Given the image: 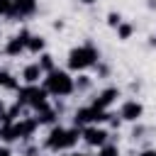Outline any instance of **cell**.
Instances as JSON below:
<instances>
[{
    "instance_id": "cell-11",
    "label": "cell",
    "mask_w": 156,
    "mask_h": 156,
    "mask_svg": "<svg viewBox=\"0 0 156 156\" xmlns=\"http://www.w3.org/2000/svg\"><path fill=\"white\" fill-rule=\"evenodd\" d=\"M110 24H112V27H115V24H119V15H115V12H112V15H110Z\"/></svg>"
},
{
    "instance_id": "cell-5",
    "label": "cell",
    "mask_w": 156,
    "mask_h": 156,
    "mask_svg": "<svg viewBox=\"0 0 156 156\" xmlns=\"http://www.w3.org/2000/svg\"><path fill=\"white\" fill-rule=\"evenodd\" d=\"M22 46H24V37L20 39H15V41H10V46H7V54H17V51H22Z\"/></svg>"
},
{
    "instance_id": "cell-14",
    "label": "cell",
    "mask_w": 156,
    "mask_h": 156,
    "mask_svg": "<svg viewBox=\"0 0 156 156\" xmlns=\"http://www.w3.org/2000/svg\"><path fill=\"white\" fill-rule=\"evenodd\" d=\"M83 2H93V0H83Z\"/></svg>"
},
{
    "instance_id": "cell-3",
    "label": "cell",
    "mask_w": 156,
    "mask_h": 156,
    "mask_svg": "<svg viewBox=\"0 0 156 156\" xmlns=\"http://www.w3.org/2000/svg\"><path fill=\"white\" fill-rule=\"evenodd\" d=\"M122 115H124V117H127V119H136V117H139V115H141V105H139V102H134V100H132V102H127V105H124V107H122Z\"/></svg>"
},
{
    "instance_id": "cell-8",
    "label": "cell",
    "mask_w": 156,
    "mask_h": 156,
    "mask_svg": "<svg viewBox=\"0 0 156 156\" xmlns=\"http://www.w3.org/2000/svg\"><path fill=\"white\" fill-rule=\"evenodd\" d=\"M41 46H44V41H41V39H37V37L29 41V49H32V51H37V49H41Z\"/></svg>"
},
{
    "instance_id": "cell-2",
    "label": "cell",
    "mask_w": 156,
    "mask_h": 156,
    "mask_svg": "<svg viewBox=\"0 0 156 156\" xmlns=\"http://www.w3.org/2000/svg\"><path fill=\"white\" fill-rule=\"evenodd\" d=\"M49 88H51L54 93H68V90H71V80H68L63 73H54L51 80H49Z\"/></svg>"
},
{
    "instance_id": "cell-4",
    "label": "cell",
    "mask_w": 156,
    "mask_h": 156,
    "mask_svg": "<svg viewBox=\"0 0 156 156\" xmlns=\"http://www.w3.org/2000/svg\"><path fill=\"white\" fill-rule=\"evenodd\" d=\"M85 139L90 144H102L105 141V132H100V129H85Z\"/></svg>"
},
{
    "instance_id": "cell-10",
    "label": "cell",
    "mask_w": 156,
    "mask_h": 156,
    "mask_svg": "<svg viewBox=\"0 0 156 156\" xmlns=\"http://www.w3.org/2000/svg\"><path fill=\"white\" fill-rule=\"evenodd\" d=\"M10 10V0H0V12H7Z\"/></svg>"
},
{
    "instance_id": "cell-6",
    "label": "cell",
    "mask_w": 156,
    "mask_h": 156,
    "mask_svg": "<svg viewBox=\"0 0 156 156\" xmlns=\"http://www.w3.org/2000/svg\"><path fill=\"white\" fill-rule=\"evenodd\" d=\"M37 76H39V66H29V68L24 71V78H27V80H34Z\"/></svg>"
},
{
    "instance_id": "cell-9",
    "label": "cell",
    "mask_w": 156,
    "mask_h": 156,
    "mask_svg": "<svg viewBox=\"0 0 156 156\" xmlns=\"http://www.w3.org/2000/svg\"><path fill=\"white\" fill-rule=\"evenodd\" d=\"M115 154H117V149H115V146H105L100 156H115Z\"/></svg>"
},
{
    "instance_id": "cell-12",
    "label": "cell",
    "mask_w": 156,
    "mask_h": 156,
    "mask_svg": "<svg viewBox=\"0 0 156 156\" xmlns=\"http://www.w3.org/2000/svg\"><path fill=\"white\" fill-rule=\"evenodd\" d=\"M129 32H132L129 27H122V29H119V34H122V37H129Z\"/></svg>"
},
{
    "instance_id": "cell-7",
    "label": "cell",
    "mask_w": 156,
    "mask_h": 156,
    "mask_svg": "<svg viewBox=\"0 0 156 156\" xmlns=\"http://www.w3.org/2000/svg\"><path fill=\"white\" fill-rule=\"evenodd\" d=\"M15 5H17L20 10H32V7H34V0H15Z\"/></svg>"
},
{
    "instance_id": "cell-13",
    "label": "cell",
    "mask_w": 156,
    "mask_h": 156,
    "mask_svg": "<svg viewBox=\"0 0 156 156\" xmlns=\"http://www.w3.org/2000/svg\"><path fill=\"white\" fill-rule=\"evenodd\" d=\"M141 156H156V151H146V154H141Z\"/></svg>"
},
{
    "instance_id": "cell-1",
    "label": "cell",
    "mask_w": 156,
    "mask_h": 156,
    "mask_svg": "<svg viewBox=\"0 0 156 156\" xmlns=\"http://www.w3.org/2000/svg\"><path fill=\"white\" fill-rule=\"evenodd\" d=\"M93 58H95L93 49H76V51H71V66L73 68H83V66L93 63Z\"/></svg>"
}]
</instances>
